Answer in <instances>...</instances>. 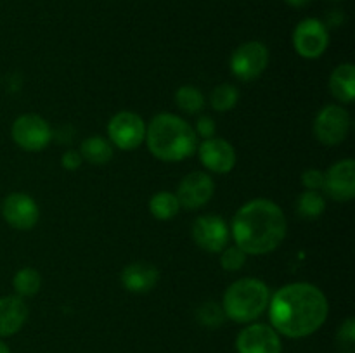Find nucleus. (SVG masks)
<instances>
[{"instance_id":"25","label":"nucleus","mask_w":355,"mask_h":353,"mask_svg":"<svg viewBox=\"0 0 355 353\" xmlns=\"http://www.w3.org/2000/svg\"><path fill=\"white\" fill-rule=\"evenodd\" d=\"M196 318L201 325H205L208 329L220 327L225 320L224 308L215 303V301H207V303H203L198 308Z\"/></svg>"},{"instance_id":"18","label":"nucleus","mask_w":355,"mask_h":353,"mask_svg":"<svg viewBox=\"0 0 355 353\" xmlns=\"http://www.w3.org/2000/svg\"><path fill=\"white\" fill-rule=\"evenodd\" d=\"M329 90L333 97L342 104H350L355 100V68L352 62H343L336 66L329 76Z\"/></svg>"},{"instance_id":"5","label":"nucleus","mask_w":355,"mask_h":353,"mask_svg":"<svg viewBox=\"0 0 355 353\" xmlns=\"http://www.w3.org/2000/svg\"><path fill=\"white\" fill-rule=\"evenodd\" d=\"M12 141L28 152H38L52 141V128L42 116L33 113L21 114L10 128Z\"/></svg>"},{"instance_id":"21","label":"nucleus","mask_w":355,"mask_h":353,"mask_svg":"<svg viewBox=\"0 0 355 353\" xmlns=\"http://www.w3.org/2000/svg\"><path fill=\"white\" fill-rule=\"evenodd\" d=\"M326 211V199L318 190H304L297 199V213L304 220H315Z\"/></svg>"},{"instance_id":"6","label":"nucleus","mask_w":355,"mask_h":353,"mask_svg":"<svg viewBox=\"0 0 355 353\" xmlns=\"http://www.w3.org/2000/svg\"><path fill=\"white\" fill-rule=\"evenodd\" d=\"M269 64V48L262 42H246L231 55V71L241 82H253L266 71Z\"/></svg>"},{"instance_id":"17","label":"nucleus","mask_w":355,"mask_h":353,"mask_svg":"<svg viewBox=\"0 0 355 353\" xmlns=\"http://www.w3.org/2000/svg\"><path fill=\"white\" fill-rule=\"evenodd\" d=\"M28 320V307L19 296L0 298V338H7L23 329Z\"/></svg>"},{"instance_id":"12","label":"nucleus","mask_w":355,"mask_h":353,"mask_svg":"<svg viewBox=\"0 0 355 353\" xmlns=\"http://www.w3.org/2000/svg\"><path fill=\"white\" fill-rule=\"evenodd\" d=\"M215 182L208 173L193 172L184 176L179 183L175 196L180 208L186 210H200L214 197Z\"/></svg>"},{"instance_id":"27","label":"nucleus","mask_w":355,"mask_h":353,"mask_svg":"<svg viewBox=\"0 0 355 353\" xmlns=\"http://www.w3.org/2000/svg\"><path fill=\"white\" fill-rule=\"evenodd\" d=\"M336 345L340 353H355V320L349 317L338 329L336 334Z\"/></svg>"},{"instance_id":"33","label":"nucleus","mask_w":355,"mask_h":353,"mask_svg":"<svg viewBox=\"0 0 355 353\" xmlns=\"http://www.w3.org/2000/svg\"><path fill=\"white\" fill-rule=\"evenodd\" d=\"M335 2H336V0H335Z\"/></svg>"},{"instance_id":"15","label":"nucleus","mask_w":355,"mask_h":353,"mask_svg":"<svg viewBox=\"0 0 355 353\" xmlns=\"http://www.w3.org/2000/svg\"><path fill=\"white\" fill-rule=\"evenodd\" d=\"M324 190L335 201H347L355 197V161L352 158L340 159L326 172Z\"/></svg>"},{"instance_id":"14","label":"nucleus","mask_w":355,"mask_h":353,"mask_svg":"<svg viewBox=\"0 0 355 353\" xmlns=\"http://www.w3.org/2000/svg\"><path fill=\"white\" fill-rule=\"evenodd\" d=\"M196 151L201 165L214 173H229L236 166V151L225 138H205Z\"/></svg>"},{"instance_id":"28","label":"nucleus","mask_w":355,"mask_h":353,"mask_svg":"<svg viewBox=\"0 0 355 353\" xmlns=\"http://www.w3.org/2000/svg\"><path fill=\"white\" fill-rule=\"evenodd\" d=\"M302 183L307 190H324V183H326V172L318 168H309L302 173Z\"/></svg>"},{"instance_id":"1","label":"nucleus","mask_w":355,"mask_h":353,"mask_svg":"<svg viewBox=\"0 0 355 353\" xmlns=\"http://www.w3.org/2000/svg\"><path fill=\"white\" fill-rule=\"evenodd\" d=\"M269 318L277 334L307 338L322 327L329 314L328 298L311 282H291L270 294Z\"/></svg>"},{"instance_id":"30","label":"nucleus","mask_w":355,"mask_h":353,"mask_svg":"<svg viewBox=\"0 0 355 353\" xmlns=\"http://www.w3.org/2000/svg\"><path fill=\"white\" fill-rule=\"evenodd\" d=\"M83 159L80 156L78 151H66L61 158V165L64 170H69V172H75L82 166Z\"/></svg>"},{"instance_id":"19","label":"nucleus","mask_w":355,"mask_h":353,"mask_svg":"<svg viewBox=\"0 0 355 353\" xmlns=\"http://www.w3.org/2000/svg\"><path fill=\"white\" fill-rule=\"evenodd\" d=\"M80 156L87 163L96 166L107 165L113 159V144L99 135H90L80 145Z\"/></svg>"},{"instance_id":"4","label":"nucleus","mask_w":355,"mask_h":353,"mask_svg":"<svg viewBox=\"0 0 355 353\" xmlns=\"http://www.w3.org/2000/svg\"><path fill=\"white\" fill-rule=\"evenodd\" d=\"M269 301V286L255 277H245L232 282L225 289L222 308H224L225 318H231L238 324H248V322L257 320L267 310Z\"/></svg>"},{"instance_id":"8","label":"nucleus","mask_w":355,"mask_h":353,"mask_svg":"<svg viewBox=\"0 0 355 353\" xmlns=\"http://www.w3.org/2000/svg\"><path fill=\"white\" fill-rule=\"evenodd\" d=\"M350 132V114L338 104H328L314 120V135L321 144L338 145Z\"/></svg>"},{"instance_id":"22","label":"nucleus","mask_w":355,"mask_h":353,"mask_svg":"<svg viewBox=\"0 0 355 353\" xmlns=\"http://www.w3.org/2000/svg\"><path fill=\"white\" fill-rule=\"evenodd\" d=\"M14 291H16V296L19 298H30L40 291L42 286V277L38 273V270L31 269V266H24L16 272L12 279Z\"/></svg>"},{"instance_id":"11","label":"nucleus","mask_w":355,"mask_h":353,"mask_svg":"<svg viewBox=\"0 0 355 353\" xmlns=\"http://www.w3.org/2000/svg\"><path fill=\"white\" fill-rule=\"evenodd\" d=\"M238 353H281L283 343L272 325L250 324L236 338Z\"/></svg>"},{"instance_id":"16","label":"nucleus","mask_w":355,"mask_h":353,"mask_svg":"<svg viewBox=\"0 0 355 353\" xmlns=\"http://www.w3.org/2000/svg\"><path fill=\"white\" fill-rule=\"evenodd\" d=\"M120 280L123 287L130 293L144 294L155 289L159 280V272L155 265L144 262L128 263L120 273Z\"/></svg>"},{"instance_id":"26","label":"nucleus","mask_w":355,"mask_h":353,"mask_svg":"<svg viewBox=\"0 0 355 353\" xmlns=\"http://www.w3.org/2000/svg\"><path fill=\"white\" fill-rule=\"evenodd\" d=\"M220 256V265L222 269L227 270V272H238L245 266L246 263V253L243 249H239L238 246H225L222 249Z\"/></svg>"},{"instance_id":"9","label":"nucleus","mask_w":355,"mask_h":353,"mask_svg":"<svg viewBox=\"0 0 355 353\" xmlns=\"http://www.w3.org/2000/svg\"><path fill=\"white\" fill-rule=\"evenodd\" d=\"M329 45L328 26L322 21L309 17L300 21L293 31V47L305 59H318Z\"/></svg>"},{"instance_id":"2","label":"nucleus","mask_w":355,"mask_h":353,"mask_svg":"<svg viewBox=\"0 0 355 353\" xmlns=\"http://www.w3.org/2000/svg\"><path fill=\"white\" fill-rule=\"evenodd\" d=\"M286 230L283 210L263 197L243 204L231 224L232 239L246 255H267L277 249L286 237Z\"/></svg>"},{"instance_id":"29","label":"nucleus","mask_w":355,"mask_h":353,"mask_svg":"<svg viewBox=\"0 0 355 353\" xmlns=\"http://www.w3.org/2000/svg\"><path fill=\"white\" fill-rule=\"evenodd\" d=\"M215 130H217V127H215L214 118H210V116H200V118H198L196 128H194V132H196L198 137H201L203 141H205V138L215 137Z\"/></svg>"},{"instance_id":"3","label":"nucleus","mask_w":355,"mask_h":353,"mask_svg":"<svg viewBox=\"0 0 355 353\" xmlns=\"http://www.w3.org/2000/svg\"><path fill=\"white\" fill-rule=\"evenodd\" d=\"M146 142L155 158L166 163L184 161L198 149V135L184 118L172 113L156 114L146 127Z\"/></svg>"},{"instance_id":"24","label":"nucleus","mask_w":355,"mask_h":353,"mask_svg":"<svg viewBox=\"0 0 355 353\" xmlns=\"http://www.w3.org/2000/svg\"><path fill=\"white\" fill-rule=\"evenodd\" d=\"M239 100V90L231 83H222V85L215 87L210 93V106L214 107L217 113H225L236 107Z\"/></svg>"},{"instance_id":"10","label":"nucleus","mask_w":355,"mask_h":353,"mask_svg":"<svg viewBox=\"0 0 355 353\" xmlns=\"http://www.w3.org/2000/svg\"><path fill=\"white\" fill-rule=\"evenodd\" d=\"M193 239L205 251L220 253L225 246H229L231 230L227 221L218 215H203L194 220Z\"/></svg>"},{"instance_id":"31","label":"nucleus","mask_w":355,"mask_h":353,"mask_svg":"<svg viewBox=\"0 0 355 353\" xmlns=\"http://www.w3.org/2000/svg\"><path fill=\"white\" fill-rule=\"evenodd\" d=\"M290 7H295V9H302V7H307L311 3V0H284Z\"/></svg>"},{"instance_id":"7","label":"nucleus","mask_w":355,"mask_h":353,"mask_svg":"<svg viewBox=\"0 0 355 353\" xmlns=\"http://www.w3.org/2000/svg\"><path fill=\"white\" fill-rule=\"evenodd\" d=\"M107 137L113 147L134 151L146 138L144 120L132 111H120L107 123Z\"/></svg>"},{"instance_id":"13","label":"nucleus","mask_w":355,"mask_h":353,"mask_svg":"<svg viewBox=\"0 0 355 353\" xmlns=\"http://www.w3.org/2000/svg\"><path fill=\"white\" fill-rule=\"evenodd\" d=\"M3 220L17 230H30L37 225L40 210L37 201L24 192H12L2 203Z\"/></svg>"},{"instance_id":"23","label":"nucleus","mask_w":355,"mask_h":353,"mask_svg":"<svg viewBox=\"0 0 355 353\" xmlns=\"http://www.w3.org/2000/svg\"><path fill=\"white\" fill-rule=\"evenodd\" d=\"M175 104L184 113L196 114L205 107V96L198 87L182 85L175 92Z\"/></svg>"},{"instance_id":"32","label":"nucleus","mask_w":355,"mask_h":353,"mask_svg":"<svg viewBox=\"0 0 355 353\" xmlns=\"http://www.w3.org/2000/svg\"><path fill=\"white\" fill-rule=\"evenodd\" d=\"M0 353H10V350H9V346L6 345V343L2 341V339H0Z\"/></svg>"},{"instance_id":"20","label":"nucleus","mask_w":355,"mask_h":353,"mask_svg":"<svg viewBox=\"0 0 355 353\" xmlns=\"http://www.w3.org/2000/svg\"><path fill=\"white\" fill-rule=\"evenodd\" d=\"M149 211L156 220H172L180 211V203L177 196L168 190H159L149 199Z\"/></svg>"}]
</instances>
